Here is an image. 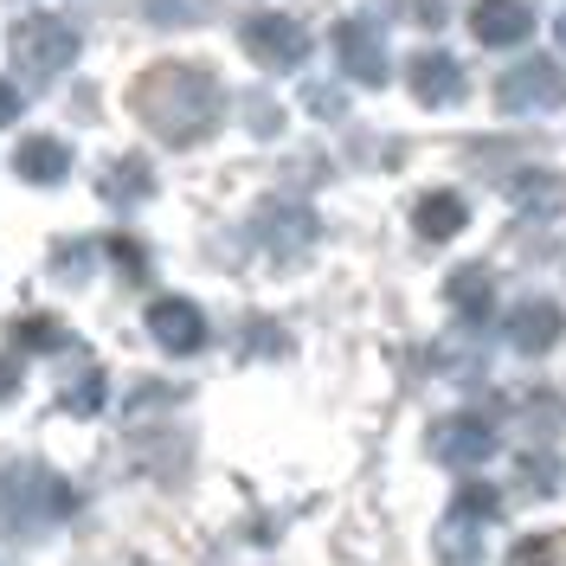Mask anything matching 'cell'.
Wrapping results in <instances>:
<instances>
[{
    "label": "cell",
    "mask_w": 566,
    "mask_h": 566,
    "mask_svg": "<svg viewBox=\"0 0 566 566\" xmlns=\"http://www.w3.org/2000/svg\"><path fill=\"white\" fill-rule=\"evenodd\" d=\"M13 387H20V374H13V360H0V399H13Z\"/></svg>",
    "instance_id": "obj_23"
},
{
    "label": "cell",
    "mask_w": 566,
    "mask_h": 566,
    "mask_svg": "<svg viewBox=\"0 0 566 566\" xmlns=\"http://www.w3.org/2000/svg\"><path fill=\"white\" fill-rule=\"evenodd\" d=\"M444 303H451L463 322H490V303H495L490 271H483V264H463V271H451V283H444Z\"/></svg>",
    "instance_id": "obj_16"
},
{
    "label": "cell",
    "mask_w": 566,
    "mask_h": 566,
    "mask_svg": "<svg viewBox=\"0 0 566 566\" xmlns=\"http://www.w3.org/2000/svg\"><path fill=\"white\" fill-rule=\"evenodd\" d=\"M97 406H104V374H91L84 387L65 392V412H97Z\"/></svg>",
    "instance_id": "obj_21"
},
{
    "label": "cell",
    "mask_w": 566,
    "mask_h": 566,
    "mask_svg": "<svg viewBox=\"0 0 566 566\" xmlns=\"http://www.w3.org/2000/svg\"><path fill=\"white\" fill-rule=\"evenodd\" d=\"M239 39H245V52L264 71H290V65H303V59H310V27H303V20H290V13H251Z\"/></svg>",
    "instance_id": "obj_6"
},
{
    "label": "cell",
    "mask_w": 566,
    "mask_h": 566,
    "mask_svg": "<svg viewBox=\"0 0 566 566\" xmlns=\"http://www.w3.org/2000/svg\"><path fill=\"white\" fill-rule=\"evenodd\" d=\"M13 168H20V180H33V187H59L71 168V148L59 136H27L20 155H13Z\"/></svg>",
    "instance_id": "obj_14"
},
{
    "label": "cell",
    "mask_w": 566,
    "mask_h": 566,
    "mask_svg": "<svg viewBox=\"0 0 566 566\" xmlns=\"http://www.w3.org/2000/svg\"><path fill=\"white\" fill-rule=\"evenodd\" d=\"M515 566H566V534H534L515 547Z\"/></svg>",
    "instance_id": "obj_19"
},
{
    "label": "cell",
    "mask_w": 566,
    "mask_h": 566,
    "mask_svg": "<svg viewBox=\"0 0 566 566\" xmlns=\"http://www.w3.org/2000/svg\"><path fill=\"white\" fill-rule=\"evenodd\" d=\"M13 59L39 77H59L65 65H77V33H71L59 13H27L13 27Z\"/></svg>",
    "instance_id": "obj_4"
},
{
    "label": "cell",
    "mask_w": 566,
    "mask_h": 566,
    "mask_svg": "<svg viewBox=\"0 0 566 566\" xmlns=\"http://www.w3.org/2000/svg\"><path fill=\"white\" fill-rule=\"evenodd\" d=\"M560 65L554 59H522L515 71H502V84H495V104L502 116H534V109H547L560 97Z\"/></svg>",
    "instance_id": "obj_8"
},
{
    "label": "cell",
    "mask_w": 566,
    "mask_h": 566,
    "mask_svg": "<svg viewBox=\"0 0 566 566\" xmlns=\"http://www.w3.org/2000/svg\"><path fill=\"white\" fill-rule=\"evenodd\" d=\"M251 232H258V245L271 251L277 264H296L303 251L316 245V212L296 207V200H264L251 212Z\"/></svg>",
    "instance_id": "obj_5"
},
{
    "label": "cell",
    "mask_w": 566,
    "mask_h": 566,
    "mask_svg": "<svg viewBox=\"0 0 566 566\" xmlns=\"http://www.w3.org/2000/svg\"><path fill=\"white\" fill-rule=\"evenodd\" d=\"M431 458L451 463V470H483L495 458V424L476 419V412H458V419L431 424Z\"/></svg>",
    "instance_id": "obj_7"
},
{
    "label": "cell",
    "mask_w": 566,
    "mask_h": 566,
    "mask_svg": "<svg viewBox=\"0 0 566 566\" xmlns=\"http://www.w3.org/2000/svg\"><path fill=\"white\" fill-rule=\"evenodd\" d=\"M554 33H560V45H566V13H560V27H554Z\"/></svg>",
    "instance_id": "obj_24"
},
{
    "label": "cell",
    "mask_w": 566,
    "mask_h": 566,
    "mask_svg": "<svg viewBox=\"0 0 566 566\" xmlns=\"http://www.w3.org/2000/svg\"><path fill=\"white\" fill-rule=\"evenodd\" d=\"M406 84H412V97L424 109H451L463 97V65L451 52H419L412 65H406Z\"/></svg>",
    "instance_id": "obj_12"
},
{
    "label": "cell",
    "mask_w": 566,
    "mask_h": 566,
    "mask_svg": "<svg viewBox=\"0 0 566 566\" xmlns=\"http://www.w3.org/2000/svg\"><path fill=\"white\" fill-rule=\"evenodd\" d=\"M522 470H528V490H541V495L560 490V463L554 458H522Z\"/></svg>",
    "instance_id": "obj_20"
},
{
    "label": "cell",
    "mask_w": 566,
    "mask_h": 566,
    "mask_svg": "<svg viewBox=\"0 0 566 566\" xmlns=\"http://www.w3.org/2000/svg\"><path fill=\"white\" fill-rule=\"evenodd\" d=\"M0 515H7L13 534H39L45 522L71 515V490L52 476V470H33V463L0 470Z\"/></svg>",
    "instance_id": "obj_3"
},
{
    "label": "cell",
    "mask_w": 566,
    "mask_h": 566,
    "mask_svg": "<svg viewBox=\"0 0 566 566\" xmlns=\"http://www.w3.org/2000/svg\"><path fill=\"white\" fill-rule=\"evenodd\" d=\"M470 33H476V45H522L534 33V7L528 0H476Z\"/></svg>",
    "instance_id": "obj_13"
},
{
    "label": "cell",
    "mask_w": 566,
    "mask_h": 566,
    "mask_svg": "<svg viewBox=\"0 0 566 566\" xmlns=\"http://www.w3.org/2000/svg\"><path fill=\"white\" fill-rule=\"evenodd\" d=\"M148 187H155V175H148V161H136V155H129V161H116V175H104L109 200H142Z\"/></svg>",
    "instance_id": "obj_17"
},
{
    "label": "cell",
    "mask_w": 566,
    "mask_h": 566,
    "mask_svg": "<svg viewBox=\"0 0 566 566\" xmlns=\"http://www.w3.org/2000/svg\"><path fill=\"white\" fill-rule=\"evenodd\" d=\"M495 509H502V495L490 483H463L458 502L444 509V522L431 528V554L444 566H476L483 560V528L495 522Z\"/></svg>",
    "instance_id": "obj_2"
},
{
    "label": "cell",
    "mask_w": 566,
    "mask_h": 566,
    "mask_svg": "<svg viewBox=\"0 0 566 566\" xmlns=\"http://www.w3.org/2000/svg\"><path fill=\"white\" fill-rule=\"evenodd\" d=\"M502 335H509V348H515V354H547L566 335V316H560V303H534V296H528V303H515V310H509Z\"/></svg>",
    "instance_id": "obj_11"
},
{
    "label": "cell",
    "mask_w": 566,
    "mask_h": 566,
    "mask_svg": "<svg viewBox=\"0 0 566 566\" xmlns=\"http://www.w3.org/2000/svg\"><path fill=\"white\" fill-rule=\"evenodd\" d=\"M335 52H342V71H348L354 84H387V39L380 27H367V20H342L335 27Z\"/></svg>",
    "instance_id": "obj_10"
},
{
    "label": "cell",
    "mask_w": 566,
    "mask_h": 566,
    "mask_svg": "<svg viewBox=\"0 0 566 566\" xmlns=\"http://www.w3.org/2000/svg\"><path fill=\"white\" fill-rule=\"evenodd\" d=\"M470 207H463V193H424L419 207H412V226H419V239L431 245H444V239H458Z\"/></svg>",
    "instance_id": "obj_15"
},
{
    "label": "cell",
    "mask_w": 566,
    "mask_h": 566,
    "mask_svg": "<svg viewBox=\"0 0 566 566\" xmlns=\"http://www.w3.org/2000/svg\"><path fill=\"white\" fill-rule=\"evenodd\" d=\"M148 335H155V348H168V354H200L207 348V316L187 296H161L148 310Z\"/></svg>",
    "instance_id": "obj_9"
},
{
    "label": "cell",
    "mask_w": 566,
    "mask_h": 566,
    "mask_svg": "<svg viewBox=\"0 0 566 566\" xmlns=\"http://www.w3.org/2000/svg\"><path fill=\"white\" fill-rule=\"evenodd\" d=\"M129 109L142 116L148 136H161L168 148H193L200 136H212L226 91L207 65H187V59H161L129 84Z\"/></svg>",
    "instance_id": "obj_1"
},
{
    "label": "cell",
    "mask_w": 566,
    "mask_h": 566,
    "mask_svg": "<svg viewBox=\"0 0 566 566\" xmlns=\"http://www.w3.org/2000/svg\"><path fill=\"white\" fill-rule=\"evenodd\" d=\"M13 342H20V348H33V354H45V348H59V342H65V328H59V316H20Z\"/></svg>",
    "instance_id": "obj_18"
},
{
    "label": "cell",
    "mask_w": 566,
    "mask_h": 566,
    "mask_svg": "<svg viewBox=\"0 0 566 566\" xmlns=\"http://www.w3.org/2000/svg\"><path fill=\"white\" fill-rule=\"evenodd\" d=\"M13 116H20V91H13V84H0V129H7Z\"/></svg>",
    "instance_id": "obj_22"
}]
</instances>
